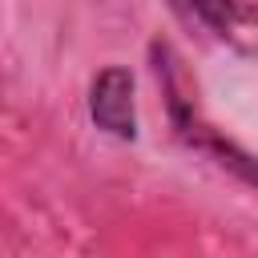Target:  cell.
<instances>
[{
    "label": "cell",
    "mask_w": 258,
    "mask_h": 258,
    "mask_svg": "<svg viewBox=\"0 0 258 258\" xmlns=\"http://www.w3.org/2000/svg\"><path fill=\"white\" fill-rule=\"evenodd\" d=\"M149 56H153V73H157V81H161V89H165V105H169L173 133H177L185 145L210 153L222 169H230V173H238L242 181L258 185V157H250L246 149H238L234 141H226L214 125H206L202 113H198V105H194V97L181 89L185 77H181V60H177V52H173L165 40H153V44H149Z\"/></svg>",
    "instance_id": "cell-1"
},
{
    "label": "cell",
    "mask_w": 258,
    "mask_h": 258,
    "mask_svg": "<svg viewBox=\"0 0 258 258\" xmlns=\"http://www.w3.org/2000/svg\"><path fill=\"white\" fill-rule=\"evenodd\" d=\"M169 8L189 28H202L238 52H258V4L250 0H169Z\"/></svg>",
    "instance_id": "cell-2"
},
{
    "label": "cell",
    "mask_w": 258,
    "mask_h": 258,
    "mask_svg": "<svg viewBox=\"0 0 258 258\" xmlns=\"http://www.w3.org/2000/svg\"><path fill=\"white\" fill-rule=\"evenodd\" d=\"M89 117L101 133L117 141L137 137V109H133V73L125 64H109L89 85Z\"/></svg>",
    "instance_id": "cell-3"
}]
</instances>
